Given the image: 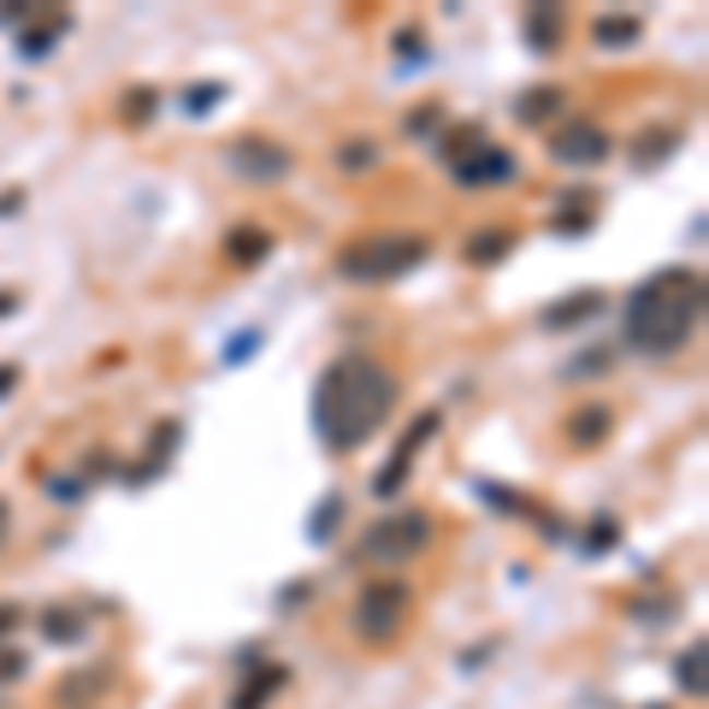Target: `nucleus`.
<instances>
[{"instance_id": "nucleus-1", "label": "nucleus", "mask_w": 709, "mask_h": 709, "mask_svg": "<svg viewBox=\"0 0 709 709\" xmlns=\"http://www.w3.org/2000/svg\"><path fill=\"white\" fill-rule=\"evenodd\" d=\"M390 402H397V373L379 355H338L314 385V432L326 438V450L350 456L390 420Z\"/></svg>"}, {"instance_id": "nucleus-2", "label": "nucleus", "mask_w": 709, "mask_h": 709, "mask_svg": "<svg viewBox=\"0 0 709 709\" xmlns=\"http://www.w3.org/2000/svg\"><path fill=\"white\" fill-rule=\"evenodd\" d=\"M698 308H704L698 272L674 267V272H657V279H645L639 291L627 296V314H621V326H627V343H633L639 355L669 361V355H680V350L692 343Z\"/></svg>"}, {"instance_id": "nucleus-3", "label": "nucleus", "mask_w": 709, "mask_h": 709, "mask_svg": "<svg viewBox=\"0 0 709 709\" xmlns=\"http://www.w3.org/2000/svg\"><path fill=\"white\" fill-rule=\"evenodd\" d=\"M420 260H432V243L420 231H385V237H367V243H350L338 255V272L350 284H390L402 272H414Z\"/></svg>"}, {"instance_id": "nucleus-4", "label": "nucleus", "mask_w": 709, "mask_h": 709, "mask_svg": "<svg viewBox=\"0 0 709 709\" xmlns=\"http://www.w3.org/2000/svg\"><path fill=\"white\" fill-rule=\"evenodd\" d=\"M426 544H432V515L402 509V515H385L379 527H367V539H361V556L379 562V568H397V562H414Z\"/></svg>"}, {"instance_id": "nucleus-5", "label": "nucleus", "mask_w": 709, "mask_h": 709, "mask_svg": "<svg viewBox=\"0 0 709 709\" xmlns=\"http://www.w3.org/2000/svg\"><path fill=\"white\" fill-rule=\"evenodd\" d=\"M409 603H414V591L402 580H367V586H361V598H355V633H361V639H373V645L397 639L402 621H409Z\"/></svg>"}, {"instance_id": "nucleus-6", "label": "nucleus", "mask_w": 709, "mask_h": 709, "mask_svg": "<svg viewBox=\"0 0 709 709\" xmlns=\"http://www.w3.org/2000/svg\"><path fill=\"white\" fill-rule=\"evenodd\" d=\"M225 166L237 172V178H249V184H279V178H291L296 154L284 149V142H272V137H237L225 149Z\"/></svg>"}, {"instance_id": "nucleus-7", "label": "nucleus", "mask_w": 709, "mask_h": 709, "mask_svg": "<svg viewBox=\"0 0 709 709\" xmlns=\"http://www.w3.org/2000/svg\"><path fill=\"white\" fill-rule=\"evenodd\" d=\"M610 130L603 125H591V119H568L556 130V137H550V161L556 166H603L610 161Z\"/></svg>"}, {"instance_id": "nucleus-8", "label": "nucleus", "mask_w": 709, "mask_h": 709, "mask_svg": "<svg viewBox=\"0 0 709 709\" xmlns=\"http://www.w3.org/2000/svg\"><path fill=\"white\" fill-rule=\"evenodd\" d=\"M450 178L473 184V190H485V184H509L515 178V154L497 149V142H480V149H468L461 161H450Z\"/></svg>"}, {"instance_id": "nucleus-9", "label": "nucleus", "mask_w": 709, "mask_h": 709, "mask_svg": "<svg viewBox=\"0 0 709 709\" xmlns=\"http://www.w3.org/2000/svg\"><path fill=\"white\" fill-rule=\"evenodd\" d=\"M438 432V414H420L409 432H402V444H397V456H390V468L373 480V497H397L402 491V480H409V468H414V456H420V444Z\"/></svg>"}, {"instance_id": "nucleus-10", "label": "nucleus", "mask_w": 709, "mask_h": 709, "mask_svg": "<svg viewBox=\"0 0 709 709\" xmlns=\"http://www.w3.org/2000/svg\"><path fill=\"white\" fill-rule=\"evenodd\" d=\"M610 432H615V409H610V402H586V409L568 414V438L580 444V450H598Z\"/></svg>"}, {"instance_id": "nucleus-11", "label": "nucleus", "mask_w": 709, "mask_h": 709, "mask_svg": "<svg viewBox=\"0 0 709 709\" xmlns=\"http://www.w3.org/2000/svg\"><path fill=\"white\" fill-rule=\"evenodd\" d=\"M284 686H291V669H255L249 680H243V692L231 698V709H267Z\"/></svg>"}, {"instance_id": "nucleus-12", "label": "nucleus", "mask_w": 709, "mask_h": 709, "mask_svg": "<svg viewBox=\"0 0 709 709\" xmlns=\"http://www.w3.org/2000/svg\"><path fill=\"white\" fill-rule=\"evenodd\" d=\"M568 113V95L556 90V83H544V90H527L515 101V119L520 125H550V119H562Z\"/></svg>"}, {"instance_id": "nucleus-13", "label": "nucleus", "mask_w": 709, "mask_h": 709, "mask_svg": "<svg viewBox=\"0 0 709 709\" xmlns=\"http://www.w3.org/2000/svg\"><path fill=\"white\" fill-rule=\"evenodd\" d=\"M520 31H527L532 54H550L562 42V12L556 7H527V12H520Z\"/></svg>"}, {"instance_id": "nucleus-14", "label": "nucleus", "mask_w": 709, "mask_h": 709, "mask_svg": "<svg viewBox=\"0 0 709 709\" xmlns=\"http://www.w3.org/2000/svg\"><path fill=\"white\" fill-rule=\"evenodd\" d=\"M674 149H680V130H674V125H669V130H657V125H650L645 137L633 142V166H645V172H650L657 161H669Z\"/></svg>"}, {"instance_id": "nucleus-15", "label": "nucleus", "mask_w": 709, "mask_h": 709, "mask_svg": "<svg viewBox=\"0 0 709 709\" xmlns=\"http://www.w3.org/2000/svg\"><path fill=\"white\" fill-rule=\"evenodd\" d=\"M603 308V296L598 291H580V296H568V302H556V308L544 314V326L550 331H562V326H580V320H591V314Z\"/></svg>"}, {"instance_id": "nucleus-16", "label": "nucleus", "mask_w": 709, "mask_h": 709, "mask_svg": "<svg viewBox=\"0 0 709 709\" xmlns=\"http://www.w3.org/2000/svg\"><path fill=\"white\" fill-rule=\"evenodd\" d=\"M591 36H598L603 48H627V42H639V12H603Z\"/></svg>"}, {"instance_id": "nucleus-17", "label": "nucleus", "mask_w": 709, "mask_h": 709, "mask_svg": "<svg viewBox=\"0 0 709 709\" xmlns=\"http://www.w3.org/2000/svg\"><path fill=\"white\" fill-rule=\"evenodd\" d=\"M267 249H272V237H267V231H255V225L231 231V243H225V255L237 260V267H255V260H267Z\"/></svg>"}, {"instance_id": "nucleus-18", "label": "nucleus", "mask_w": 709, "mask_h": 709, "mask_svg": "<svg viewBox=\"0 0 709 709\" xmlns=\"http://www.w3.org/2000/svg\"><path fill=\"white\" fill-rule=\"evenodd\" d=\"M515 249V231H480V237H468V260H480V267H491V260H503Z\"/></svg>"}, {"instance_id": "nucleus-19", "label": "nucleus", "mask_w": 709, "mask_h": 709, "mask_svg": "<svg viewBox=\"0 0 709 709\" xmlns=\"http://www.w3.org/2000/svg\"><path fill=\"white\" fill-rule=\"evenodd\" d=\"M674 680H680V692H692V698H698V692H709V686H704V645H686V650H680Z\"/></svg>"}, {"instance_id": "nucleus-20", "label": "nucleus", "mask_w": 709, "mask_h": 709, "mask_svg": "<svg viewBox=\"0 0 709 709\" xmlns=\"http://www.w3.org/2000/svg\"><path fill=\"white\" fill-rule=\"evenodd\" d=\"M42 633H54L60 645H78L83 639V615L78 610H48L42 615Z\"/></svg>"}, {"instance_id": "nucleus-21", "label": "nucleus", "mask_w": 709, "mask_h": 709, "mask_svg": "<svg viewBox=\"0 0 709 709\" xmlns=\"http://www.w3.org/2000/svg\"><path fill=\"white\" fill-rule=\"evenodd\" d=\"M338 166H343V172H373V166H379V142H367V137H361V142H343Z\"/></svg>"}, {"instance_id": "nucleus-22", "label": "nucleus", "mask_w": 709, "mask_h": 709, "mask_svg": "<svg viewBox=\"0 0 709 709\" xmlns=\"http://www.w3.org/2000/svg\"><path fill=\"white\" fill-rule=\"evenodd\" d=\"M220 101H225V83H201V90L184 95V113H190V119H201V113L220 107Z\"/></svg>"}, {"instance_id": "nucleus-23", "label": "nucleus", "mask_w": 709, "mask_h": 709, "mask_svg": "<svg viewBox=\"0 0 709 709\" xmlns=\"http://www.w3.org/2000/svg\"><path fill=\"white\" fill-rule=\"evenodd\" d=\"M149 113H154V90H130L125 95V125H149Z\"/></svg>"}, {"instance_id": "nucleus-24", "label": "nucleus", "mask_w": 709, "mask_h": 709, "mask_svg": "<svg viewBox=\"0 0 709 709\" xmlns=\"http://www.w3.org/2000/svg\"><path fill=\"white\" fill-rule=\"evenodd\" d=\"M615 539H621V527L610 515H598V520H591V532H586V550H610Z\"/></svg>"}, {"instance_id": "nucleus-25", "label": "nucleus", "mask_w": 709, "mask_h": 709, "mask_svg": "<svg viewBox=\"0 0 709 709\" xmlns=\"http://www.w3.org/2000/svg\"><path fill=\"white\" fill-rule=\"evenodd\" d=\"M603 367H615V350H586V361L568 367V379H586V373H603Z\"/></svg>"}, {"instance_id": "nucleus-26", "label": "nucleus", "mask_w": 709, "mask_h": 709, "mask_svg": "<svg viewBox=\"0 0 709 709\" xmlns=\"http://www.w3.org/2000/svg\"><path fill=\"white\" fill-rule=\"evenodd\" d=\"M24 669H31L24 650H0V680H24Z\"/></svg>"}, {"instance_id": "nucleus-27", "label": "nucleus", "mask_w": 709, "mask_h": 709, "mask_svg": "<svg viewBox=\"0 0 709 709\" xmlns=\"http://www.w3.org/2000/svg\"><path fill=\"white\" fill-rule=\"evenodd\" d=\"M338 515H343V503H326L320 515H314V532H326V527H338Z\"/></svg>"}, {"instance_id": "nucleus-28", "label": "nucleus", "mask_w": 709, "mask_h": 709, "mask_svg": "<svg viewBox=\"0 0 709 709\" xmlns=\"http://www.w3.org/2000/svg\"><path fill=\"white\" fill-rule=\"evenodd\" d=\"M432 125H438V113H426V107L409 113V130H414V137H420V130H432Z\"/></svg>"}, {"instance_id": "nucleus-29", "label": "nucleus", "mask_w": 709, "mask_h": 709, "mask_svg": "<svg viewBox=\"0 0 709 709\" xmlns=\"http://www.w3.org/2000/svg\"><path fill=\"white\" fill-rule=\"evenodd\" d=\"M255 343H260L255 331H249V338H237V343H231V350H225V361H249V350H255Z\"/></svg>"}, {"instance_id": "nucleus-30", "label": "nucleus", "mask_w": 709, "mask_h": 709, "mask_svg": "<svg viewBox=\"0 0 709 709\" xmlns=\"http://www.w3.org/2000/svg\"><path fill=\"white\" fill-rule=\"evenodd\" d=\"M12 627H19V610L7 603V610H0V645H7V633H12Z\"/></svg>"}, {"instance_id": "nucleus-31", "label": "nucleus", "mask_w": 709, "mask_h": 709, "mask_svg": "<svg viewBox=\"0 0 709 709\" xmlns=\"http://www.w3.org/2000/svg\"><path fill=\"white\" fill-rule=\"evenodd\" d=\"M12 385H19V367H0V397H7Z\"/></svg>"}, {"instance_id": "nucleus-32", "label": "nucleus", "mask_w": 709, "mask_h": 709, "mask_svg": "<svg viewBox=\"0 0 709 709\" xmlns=\"http://www.w3.org/2000/svg\"><path fill=\"white\" fill-rule=\"evenodd\" d=\"M12 302H19V296H0V314H12Z\"/></svg>"}, {"instance_id": "nucleus-33", "label": "nucleus", "mask_w": 709, "mask_h": 709, "mask_svg": "<svg viewBox=\"0 0 709 709\" xmlns=\"http://www.w3.org/2000/svg\"><path fill=\"white\" fill-rule=\"evenodd\" d=\"M0 532H7V503H0Z\"/></svg>"}, {"instance_id": "nucleus-34", "label": "nucleus", "mask_w": 709, "mask_h": 709, "mask_svg": "<svg viewBox=\"0 0 709 709\" xmlns=\"http://www.w3.org/2000/svg\"><path fill=\"white\" fill-rule=\"evenodd\" d=\"M650 709H669V704H650Z\"/></svg>"}]
</instances>
